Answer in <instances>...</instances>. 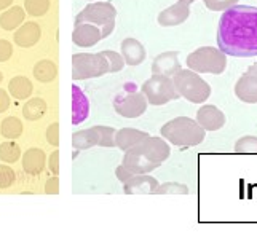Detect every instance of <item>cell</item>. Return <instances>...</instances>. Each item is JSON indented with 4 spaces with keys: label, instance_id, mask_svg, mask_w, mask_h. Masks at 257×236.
Here are the masks:
<instances>
[{
    "label": "cell",
    "instance_id": "cell-42",
    "mask_svg": "<svg viewBox=\"0 0 257 236\" xmlns=\"http://www.w3.org/2000/svg\"><path fill=\"white\" fill-rule=\"evenodd\" d=\"M13 4V0H0V12L7 10L8 7H10Z\"/></svg>",
    "mask_w": 257,
    "mask_h": 236
},
{
    "label": "cell",
    "instance_id": "cell-16",
    "mask_svg": "<svg viewBox=\"0 0 257 236\" xmlns=\"http://www.w3.org/2000/svg\"><path fill=\"white\" fill-rule=\"evenodd\" d=\"M120 50H121V58L125 61V64L128 66H139L144 63V59L147 56V51L144 48V45L141 43L139 40L133 39V37H128L121 42L120 45Z\"/></svg>",
    "mask_w": 257,
    "mask_h": 236
},
{
    "label": "cell",
    "instance_id": "cell-33",
    "mask_svg": "<svg viewBox=\"0 0 257 236\" xmlns=\"http://www.w3.org/2000/svg\"><path fill=\"white\" fill-rule=\"evenodd\" d=\"M101 53H102L105 58H107V61H109V74L120 72L121 69L125 67V61H123L121 55L115 53V51H109V50L101 51Z\"/></svg>",
    "mask_w": 257,
    "mask_h": 236
},
{
    "label": "cell",
    "instance_id": "cell-13",
    "mask_svg": "<svg viewBox=\"0 0 257 236\" xmlns=\"http://www.w3.org/2000/svg\"><path fill=\"white\" fill-rule=\"evenodd\" d=\"M158 187V180L149 174H135L128 182L123 183L125 195H154Z\"/></svg>",
    "mask_w": 257,
    "mask_h": 236
},
{
    "label": "cell",
    "instance_id": "cell-12",
    "mask_svg": "<svg viewBox=\"0 0 257 236\" xmlns=\"http://www.w3.org/2000/svg\"><path fill=\"white\" fill-rule=\"evenodd\" d=\"M102 40L101 29L94 24L90 23H78L75 24L74 32H72V42L77 47L82 48H90L94 47L97 42Z\"/></svg>",
    "mask_w": 257,
    "mask_h": 236
},
{
    "label": "cell",
    "instance_id": "cell-20",
    "mask_svg": "<svg viewBox=\"0 0 257 236\" xmlns=\"http://www.w3.org/2000/svg\"><path fill=\"white\" fill-rule=\"evenodd\" d=\"M45 152L42 148H29L28 152H24L23 155V169L31 174V176H37L45 168Z\"/></svg>",
    "mask_w": 257,
    "mask_h": 236
},
{
    "label": "cell",
    "instance_id": "cell-15",
    "mask_svg": "<svg viewBox=\"0 0 257 236\" xmlns=\"http://www.w3.org/2000/svg\"><path fill=\"white\" fill-rule=\"evenodd\" d=\"M181 69L179 63V53L177 51H165L152 61V74L155 75H165L173 77Z\"/></svg>",
    "mask_w": 257,
    "mask_h": 236
},
{
    "label": "cell",
    "instance_id": "cell-46",
    "mask_svg": "<svg viewBox=\"0 0 257 236\" xmlns=\"http://www.w3.org/2000/svg\"><path fill=\"white\" fill-rule=\"evenodd\" d=\"M88 2H91V0H88Z\"/></svg>",
    "mask_w": 257,
    "mask_h": 236
},
{
    "label": "cell",
    "instance_id": "cell-7",
    "mask_svg": "<svg viewBox=\"0 0 257 236\" xmlns=\"http://www.w3.org/2000/svg\"><path fill=\"white\" fill-rule=\"evenodd\" d=\"M146 99L152 106H165L170 101L179 99V93L176 91L173 78L165 75H152L149 80L144 82L143 88H141Z\"/></svg>",
    "mask_w": 257,
    "mask_h": 236
},
{
    "label": "cell",
    "instance_id": "cell-40",
    "mask_svg": "<svg viewBox=\"0 0 257 236\" xmlns=\"http://www.w3.org/2000/svg\"><path fill=\"white\" fill-rule=\"evenodd\" d=\"M48 168L55 176H59V150H55L51 153L50 161H48Z\"/></svg>",
    "mask_w": 257,
    "mask_h": 236
},
{
    "label": "cell",
    "instance_id": "cell-3",
    "mask_svg": "<svg viewBox=\"0 0 257 236\" xmlns=\"http://www.w3.org/2000/svg\"><path fill=\"white\" fill-rule=\"evenodd\" d=\"M171 78L176 91L184 99L193 104H203L208 101L211 94V86L197 72L190 71V69H179Z\"/></svg>",
    "mask_w": 257,
    "mask_h": 236
},
{
    "label": "cell",
    "instance_id": "cell-36",
    "mask_svg": "<svg viewBox=\"0 0 257 236\" xmlns=\"http://www.w3.org/2000/svg\"><path fill=\"white\" fill-rule=\"evenodd\" d=\"M47 141L53 147L59 145V123H58V121H55V123H51L48 126V129H47Z\"/></svg>",
    "mask_w": 257,
    "mask_h": 236
},
{
    "label": "cell",
    "instance_id": "cell-32",
    "mask_svg": "<svg viewBox=\"0 0 257 236\" xmlns=\"http://www.w3.org/2000/svg\"><path fill=\"white\" fill-rule=\"evenodd\" d=\"M236 153H257V136H243L235 144Z\"/></svg>",
    "mask_w": 257,
    "mask_h": 236
},
{
    "label": "cell",
    "instance_id": "cell-39",
    "mask_svg": "<svg viewBox=\"0 0 257 236\" xmlns=\"http://www.w3.org/2000/svg\"><path fill=\"white\" fill-rule=\"evenodd\" d=\"M115 176H117V179H118L121 183H125V182H128L133 176H135V174H133L130 169H126L123 164H120L118 168L115 169Z\"/></svg>",
    "mask_w": 257,
    "mask_h": 236
},
{
    "label": "cell",
    "instance_id": "cell-41",
    "mask_svg": "<svg viewBox=\"0 0 257 236\" xmlns=\"http://www.w3.org/2000/svg\"><path fill=\"white\" fill-rule=\"evenodd\" d=\"M8 107H10V96L5 90L0 88V113H4Z\"/></svg>",
    "mask_w": 257,
    "mask_h": 236
},
{
    "label": "cell",
    "instance_id": "cell-25",
    "mask_svg": "<svg viewBox=\"0 0 257 236\" xmlns=\"http://www.w3.org/2000/svg\"><path fill=\"white\" fill-rule=\"evenodd\" d=\"M97 145V133L94 126L90 129H82V131H77L72 136V147L75 150H88Z\"/></svg>",
    "mask_w": 257,
    "mask_h": 236
},
{
    "label": "cell",
    "instance_id": "cell-21",
    "mask_svg": "<svg viewBox=\"0 0 257 236\" xmlns=\"http://www.w3.org/2000/svg\"><path fill=\"white\" fill-rule=\"evenodd\" d=\"M121 164L125 166L126 169H130L133 174H149L154 169L160 168V166H157L155 163H150L146 158H143V156H139L130 150H126L125 156H123Z\"/></svg>",
    "mask_w": 257,
    "mask_h": 236
},
{
    "label": "cell",
    "instance_id": "cell-44",
    "mask_svg": "<svg viewBox=\"0 0 257 236\" xmlns=\"http://www.w3.org/2000/svg\"><path fill=\"white\" fill-rule=\"evenodd\" d=\"M2 80H4V74L0 72V83H2Z\"/></svg>",
    "mask_w": 257,
    "mask_h": 236
},
{
    "label": "cell",
    "instance_id": "cell-43",
    "mask_svg": "<svg viewBox=\"0 0 257 236\" xmlns=\"http://www.w3.org/2000/svg\"><path fill=\"white\" fill-rule=\"evenodd\" d=\"M181 2H184V4L190 5V4H193V2H197V0H181Z\"/></svg>",
    "mask_w": 257,
    "mask_h": 236
},
{
    "label": "cell",
    "instance_id": "cell-37",
    "mask_svg": "<svg viewBox=\"0 0 257 236\" xmlns=\"http://www.w3.org/2000/svg\"><path fill=\"white\" fill-rule=\"evenodd\" d=\"M13 55V45L8 40H0V63H7Z\"/></svg>",
    "mask_w": 257,
    "mask_h": 236
},
{
    "label": "cell",
    "instance_id": "cell-10",
    "mask_svg": "<svg viewBox=\"0 0 257 236\" xmlns=\"http://www.w3.org/2000/svg\"><path fill=\"white\" fill-rule=\"evenodd\" d=\"M236 98L246 104H257V69L251 66L247 71L238 78L235 85Z\"/></svg>",
    "mask_w": 257,
    "mask_h": 236
},
{
    "label": "cell",
    "instance_id": "cell-2",
    "mask_svg": "<svg viewBox=\"0 0 257 236\" xmlns=\"http://www.w3.org/2000/svg\"><path fill=\"white\" fill-rule=\"evenodd\" d=\"M162 137L166 142L177 147H195L205 141L206 131L203 129L197 120L189 117H177L162 126Z\"/></svg>",
    "mask_w": 257,
    "mask_h": 236
},
{
    "label": "cell",
    "instance_id": "cell-26",
    "mask_svg": "<svg viewBox=\"0 0 257 236\" xmlns=\"http://www.w3.org/2000/svg\"><path fill=\"white\" fill-rule=\"evenodd\" d=\"M47 112V102L42 98H32L29 101H26V104L23 106V115L26 120H40Z\"/></svg>",
    "mask_w": 257,
    "mask_h": 236
},
{
    "label": "cell",
    "instance_id": "cell-9",
    "mask_svg": "<svg viewBox=\"0 0 257 236\" xmlns=\"http://www.w3.org/2000/svg\"><path fill=\"white\" fill-rule=\"evenodd\" d=\"M147 99L141 93H118L113 98V109L123 118H138L147 110Z\"/></svg>",
    "mask_w": 257,
    "mask_h": 236
},
{
    "label": "cell",
    "instance_id": "cell-17",
    "mask_svg": "<svg viewBox=\"0 0 257 236\" xmlns=\"http://www.w3.org/2000/svg\"><path fill=\"white\" fill-rule=\"evenodd\" d=\"M42 37V29L37 23H26V24H21L20 28L16 29L15 32V43L18 47L21 48H31L34 47L35 43H39Z\"/></svg>",
    "mask_w": 257,
    "mask_h": 236
},
{
    "label": "cell",
    "instance_id": "cell-4",
    "mask_svg": "<svg viewBox=\"0 0 257 236\" xmlns=\"http://www.w3.org/2000/svg\"><path fill=\"white\" fill-rule=\"evenodd\" d=\"M185 64L190 71L197 74H211L219 75L227 67V55L214 47H201L192 51L187 56Z\"/></svg>",
    "mask_w": 257,
    "mask_h": 236
},
{
    "label": "cell",
    "instance_id": "cell-22",
    "mask_svg": "<svg viewBox=\"0 0 257 236\" xmlns=\"http://www.w3.org/2000/svg\"><path fill=\"white\" fill-rule=\"evenodd\" d=\"M24 18H26V12L21 7L15 5L0 15V28L4 31H15L24 23Z\"/></svg>",
    "mask_w": 257,
    "mask_h": 236
},
{
    "label": "cell",
    "instance_id": "cell-30",
    "mask_svg": "<svg viewBox=\"0 0 257 236\" xmlns=\"http://www.w3.org/2000/svg\"><path fill=\"white\" fill-rule=\"evenodd\" d=\"M96 133H97V145L99 147H115V134L117 131L110 126H102V125H97L94 126Z\"/></svg>",
    "mask_w": 257,
    "mask_h": 236
},
{
    "label": "cell",
    "instance_id": "cell-45",
    "mask_svg": "<svg viewBox=\"0 0 257 236\" xmlns=\"http://www.w3.org/2000/svg\"><path fill=\"white\" fill-rule=\"evenodd\" d=\"M254 66H255V69H257V63H255V64H254Z\"/></svg>",
    "mask_w": 257,
    "mask_h": 236
},
{
    "label": "cell",
    "instance_id": "cell-34",
    "mask_svg": "<svg viewBox=\"0 0 257 236\" xmlns=\"http://www.w3.org/2000/svg\"><path fill=\"white\" fill-rule=\"evenodd\" d=\"M16 180L15 171L7 164H0V188H10Z\"/></svg>",
    "mask_w": 257,
    "mask_h": 236
},
{
    "label": "cell",
    "instance_id": "cell-29",
    "mask_svg": "<svg viewBox=\"0 0 257 236\" xmlns=\"http://www.w3.org/2000/svg\"><path fill=\"white\" fill-rule=\"evenodd\" d=\"M154 195H189V187L177 182H166L162 185L158 183Z\"/></svg>",
    "mask_w": 257,
    "mask_h": 236
},
{
    "label": "cell",
    "instance_id": "cell-14",
    "mask_svg": "<svg viewBox=\"0 0 257 236\" xmlns=\"http://www.w3.org/2000/svg\"><path fill=\"white\" fill-rule=\"evenodd\" d=\"M190 15V5L184 4V2H176L174 5L165 8V10L158 15V24L162 28H174V26H179L185 23V20L189 18Z\"/></svg>",
    "mask_w": 257,
    "mask_h": 236
},
{
    "label": "cell",
    "instance_id": "cell-19",
    "mask_svg": "<svg viewBox=\"0 0 257 236\" xmlns=\"http://www.w3.org/2000/svg\"><path fill=\"white\" fill-rule=\"evenodd\" d=\"M146 137H149V133L135 128H123L118 129L117 134H115V145H117L120 150L126 152L131 147H135L141 141H144Z\"/></svg>",
    "mask_w": 257,
    "mask_h": 236
},
{
    "label": "cell",
    "instance_id": "cell-24",
    "mask_svg": "<svg viewBox=\"0 0 257 236\" xmlns=\"http://www.w3.org/2000/svg\"><path fill=\"white\" fill-rule=\"evenodd\" d=\"M34 77L42 83H50L58 77V66L51 59H42L34 66Z\"/></svg>",
    "mask_w": 257,
    "mask_h": 236
},
{
    "label": "cell",
    "instance_id": "cell-8",
    "mask_svg": "<svg viewBox=\"0 0 257 236\" xmlns=\"http://www.w3.org/2000/svg\"><path fill=\"white\" fill-rule=\"evenodd\" d=\"M130 152L143 156L147 161L155 163L157 166H162L163 161H166L171 155V147L163 137H152L149 136L144 141H141L135 147L130 148Z\"/></svg>",
    "mask_w": 257,
    "mask_h": 236
},
{
    "label": "cell",
    "instance_id": "cell-27",
    "mask_svg": "<svg viewBox=\"0 0 257 236\" xmlns=\"http://www.w3.org/2000/svg\"><path fill=\"white\" fill-rule=\"evenodd\" d=\"M0 133L5 139H18L23 134V123L16 117H7L0 125Z\"/></svg>",
    "mask_w": 257,
    "mask_h": 236
},
{
    "label": "cell",
    "instance_id": "cell-6",
    "mask_svg": "<svg viewBox=\"0 0 257 236\" xmlns=\"http://www.w3.org/2000/svg\"><path fill=\"white\" fill-rule=\"evenodd\" d=\"M109 74V61L99 53H77L72 56V78L88 80Z\"/></svg>",
    "mask_w": 257,
    "mask_h": 236
},
{
    "label": "cell",
    "instance_id": "cell-31",
    "mask_svg": "<svg viewBox=\"0 0 257 236\" xmlns=\"http://www.w3.org/2000/svg\"><path fill=\"white\" fill-rule=\"evenodd\" d=\"M24 10L28 15L39 18L50 10V0H24Z\"/></svg>",
    "mask_w": 257,
    "mask_h": 236
},
{
    "label": "cell",
    "instance_id": "cell-35",
    "mask_svg": "<svg viewBox=\"0 0 257 236\" xmlns=\"http://www.w3.org/2000/svg\"><path fill=\"white\" fill-rule=\"evenodd\" d=\"M208 10L211 12H224L227 8L238 4V0H203Z\"/></svg>",
    "mask_w": 257,
    "mask_h": 236
},
{
    "label": "cell",
    "instance_id": "cell-1",
    "mask_svg": "<svg viewBox=\"0 0 257 236\" xmlns=\"http://www.w3.org/2000/svg\"><path fill=\"white\" fill-rule=\"evenodd\" d=\"M217 47L235 58L257 56V8L233 5L224 10L217 26Z\"/></svg>",
    "mask_w": 257,
    "mask_h": 236
},
{
    "label": "cell",
    "instance_id": "cell-11",
    "mask_svg": "<svg viewBox=\"0 0 257 236\" xmlns=\"http://www.w3.org/2000/svg\"><path fill=\"white\" fill-rule=\"evenodd\" d=\"M197 123L205 131H219L225 125L224 112L212 104L201 106L197 112Z\"/></svg>",
    "mask_w": 257,
    "mask_h": 236
},
{
    "label": "cell",
    "instance_id": "cell-5",
    "mask_svg": "<svg viewBox=\"0 0 257 236\" xmlns=\"http://www.w3.org/2000/svg\"><path fill=\"white\" fill-rule=\"evenodd\" d=\"M115 18L117 10L110 2H93L86 5L83 10L77 15L75 24L78 23H90L101 29L102 39L109 37L115 29Z\"/></svg>",
    "mask_w": 257,
    "mask_h": 236
},
{
    "label": "cell",
    "instance_id": "cell-23",
    "mask_svg": "<svg viewBox=\"0 0 257 236\" xmlns=\"http://www.w3.org/2000/svg\"><path fill=\"white\" fill-rule=\"evenodd\" d=\"M32 90L34 86L31 83L29 78H26L23 75H18V77H13L10 83H8V91L13 96L15 99L18 101H26L32 94Z\"/></svg>",
    "mask_w": 257,
    "mask_h": 236
},
{
    "label": "cell",
    "instance_id": "cell-18",
    "mask_svg": "<svg viewBox=\"0 0 257 236\" xmlns=\"http://www.w3.org/2000/svg\"><path fill=\"white\" fill-rule=\"evenodd\" d=\"M88 115H90V101L82 88L72 85V125L77 126L83 123Z\"/></svg>",
    "mask_w": 257,
    "mask_h": 236
},
{
    "label": "cell",
    "instance_id": "cell-28",
    "mask_svg": "<svg viewBox=\"0 0 257 236\" xmlns=\"http://www.w3.org/2000/svg\"><path fill=\"white\" fill-rule=\"evenodd\" d=\"M20 156H21V148L16 142L7 141L4 144H0V160L4 163H8V164L16 163L20 160Z\"/></svg>",
    "mask_w": 257,
    "mask_h": 236
},
{
    "label": "cell",
    "instance_id": "cell-38",
    "mask_svg": "<svg viewBox=\"0 0 257 236\" xmlns=\"http://www.w3.org/2000/svg\"><path fill=\"white\" fill-rule=\"evenodd\" d=\"M45 193L47 195H58L59 193V177L55 176L47 180L45 183Z\"/></svg>",
    "mask_w": 257,
    "mask_h": 236
}]
</instances>
